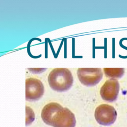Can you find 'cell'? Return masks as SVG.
<instances>
[{
    "instance_id": "obj_8",
    "label": "cell",
    "mask_w": 127,
    "mask_h": 127,
    "mask_svg": "<svg viewBox=\"0 0 127 127\" xmlns=\"http://www.w3.org/2000/svg\"><path fill=\"white\" fill-rule=\"evenodd\" d=\"M103 70L107 77L114 79L121 78L125 72L123 68H104Z\"/></svg>"
},
{
    "instance_id": "obj_7",
    "label": "cell",
    "mask_w": 127,
    "mask_h": 127,
    "mask_svg": "<svg viewBox=\"0 0 127 127\" xmlns=\"http://www.w3.org/2000/svg\"><path fill=\"white\" fill-rule=\"evenodd\" d=\"M62 108L63 107L61 105L55 102H51L46 105L41 112L43 121L46 124L51 126L53 119Z\"/></svg>"
},
{
    "instance_id": "obj_6",
    "label": "cell",
    "mask_w": 127,
    "mask_h": 127,
    "mask_svg": "<svg viewBox=\"0 0 127 127\" xmlns=\"http://www.w3.org/2000/svg\"><path fill=\"white\" fill-rule=\"evenodd\" d=\"M120 89V84L116 79L111 78L106 80L100 90L102 98L108 102H113L116 100Z\"/></svg>"
},
{
    "instance_id": "obj_3",
    "label": "cell",
    "mask_w": 127,
    "mask_h": 127,
    "mask_svg": "<svg viewBox=\"0 0 127 127\" xmlns=\"http://www.w3.org/2000/svg\"><path fill=\"white\" fill-rule=\"evenodd\" d=\"M94 116L98 123L104 126H109L115 122L117 113L112 106L104 104L96 108Z\"/></svg>"
},
{
    "instance_id": "obj_5",
    "label": "cell",
    "mask_w": 127,
    "mask_h": 127,
    "mask_svg": "<svg viewBox=\"0 0 127 127\" xmlns=\"http://www.w3.org/2000/svg\"><path fill=\"white\" fill-rule=\"evenodd\" d=\"M76 120L74 114L66 108H62L52 120L54 127H74Z\"/></svg>"
},
{
    "instance_id": "obj_2",
    "label": "cell",
    "mask_w": 127,
    "mask_h": 127,
    "mask_svg": "<svg viewBox=\"0 0 127 127\" xmlns=\"http://www.w3.org/2000/svg\"><path fill=\"white\" fill-rule=\"evenodd\" d=\"M77 75L82 84L86 86H93L101 80L103 73L101 68H79Z\"/></svg>"
},
{
    "instance_id": "obj_4",
    "label": "cell",
    "mask_w": 127,
    "mask_h": 127,
    "mask_svg": "<svg viewBox=\"0 0 127 127\" xmlns=\"http://www.w3.org/2000/svg\"><path fill=\"white\" fill-rule=\"evenodd\" d=\"M44 93L42 81L36 78L29 77L25 80V98L29 101L40 99Z\"/></svg>"
},
{
    "instance_id": "obj_1",
    "label": "cell",
    "mask_w": 127,
    "mask_h": 127,
    "mask_svg": "<svg viewBox=\"0 0 127 127\" xmlns=\"http://www.w3.org/2000/svg\"><path fill=\"white\" fill-rule=\"evenodd\" d=\"M50 87L57 92H64L72 86L73 77L71 71L66 68H55L52 70L48 76Z\"/></svg>"
}]
</instances>
